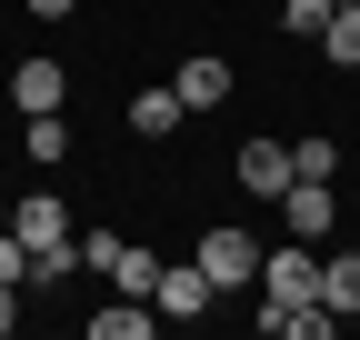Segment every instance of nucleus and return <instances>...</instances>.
Wrapping results in <instances>:
<instances>
[{"mask_svg": "<svg viewBox=\"0 0 360 340\" xmlns=\"http://www.w3.org/2000/svg\"><path fill=\"white\" fill-rule=\"evenodd\" d=\"M260 290H270V310H300V301H321V261H310V240L270 250V261H260Z\"/></svg>", "mask_w": 360, "mask_h": 340, "instance_id": "nucleus-1", "label": "nucleus"}, {"mask_svg": "<svg viewBox=\"0 0 360 340\" xmlns=\"http://www.w3.org/2000/svg\"><path fill=\"white\" fill-rule=\"evenodd\" d=\"M191 261L210 270V290H240V280H260V240H250V230H200Z\"/></svg>", "mask_w": 360, "mask_h": 340, "instance_id": "nucleus-2", "label": "nucleus"}, {"mask_svg": "<svg viewBox=\"0 0 360 340\" xmlns=\"http://www.w3.org/2000/svg\"><path fill=\"white\" fill-rule=\"evenodd\" d=\"M210 301H220V290H210L200 261H160V280H150V310H160V320H200Z\"/></svg>", "mask_w": 360, "mask_h": 340, "instance_id": "nucleus-3", "label": "nucleus"}, {"mask_svg": "<svg viewBox=\"0 0 360 340\" xmlns=\"http://www.w3.org/2000/svg\"><path fill=\"white\" fill-rule=\"evenodd\" d=\"M281 221H290V240H330V221H340V181H290V190H281Z\"/></svg>", "mask_w": 360, "mask_h": 340, "instance_id": "nucleus-4", "label": "nucleus"}, {"mask_svg": "<svg viewBox=\"0 0 360 340\" xmlns=\"http://www.w3.org/2000/svg\"><path fill=\"white\" fill-rule=\"evenodd\" d=\"M231 170H240V190H250V200H281V190H290V140H240Z\"/></svg>", "mask_w": 360, "mask_h": 340, "instance_id": "nucleus-5", "label": "nucleus"}, {"mask_svg": "<svg viewBox=\"0 0 360 340\" xmlns=\"http://www.w3.org/2000/svg\"><path fill=\"white\" fill-rule=\"evenodd\" d=\"M170 91H180V110H220L231 100V60H180Z\"/></svg>", "mask_w": 360, "mask_h": 340, "instance_id": "nucleus-6", "label": "nucleus"}, {"mask_svg": "<svg viewBox=\"0 0 360 340\" xmlns=\"http://www.w3.org/2000/svg\"><path fill=\"white\" fill-rule=\"evenodd\" d=\"M11 230H20V240H30V250H51V240H70V210H60V200H51V190H30V200H20V210H11Z\"/></svg>", "mask_w": 360, "mask_h": 340, "instance_id": "nucleus-7", "label": "nucleus"}, {"mask_svg": "<svg viewBox=\"0 0 360 340\" xmlns=\"http://www.w3.org/2000/svg\"><path fill=\"white\" fill-rule=\"evenodd\" d=\"M60 91H70V80H60V60H20V70H11L20 120H30V110H60Z\"/></svg>", "mask_w": 360, "mask_h": 340, "instance_id": "nucleus-8", "label": "nucleus"}, {"mask_svg": "<svg viewBox=\"0 0 360 340\" xmlns=\"http://www.w3.org/2000/svg\"><path fill=\"white\" fill-rule=\"evenodd\" d=\"M150 330H160V310L130 290H120V310H90V340H150Z\"/></svg>", "mask_w": 360, "mask_h": 340, "instance_id": "nucleus-9", "label": "nucleus"}, {"mask_svg": "<svg viewBox=\"0 0 360 340\" xmlns=\"http://www.w3.org/2000/svg\"><path fill=\"white\" fill-rule=\"evenodd\" d=\"M180 120H191V110H180V91H141V100H130V131H141V140H170Z\"/></svg>", "mask_w": 360, "mask_h": 340, "instance_id": "nucleus-10", "label": "nucleus"}, {"mask_svg": "<svg viewBox=\"0 0 360 340\" xmlns=\"http://www.w3.org/2000/svg\"><path fill=\"white\" fill-rule=\"evenodd\" d=\"M20 150H30V160H70V120H60V110H30V120H20Z\"/></svg>", "mask_w": 360, "mask_h": 340, "instance_id": "nucleus-11", "label": "nucleus"}, {"mask_svg": "<svg viewBox=\"0 0 360 340\" xmlns=\"http://www.w3.org/2000/svg\"><path fill=\"white\" fill-rule=\"evenodd\" d=\"M321 301L330 310H360V250H330V261H321Z\"/></svg>", "mask_w": 360, "mask_h": 340, "instance_id": "nucleus-12", "label": "nucleus"}, {"mask_svg": "<svg viewBox=\"0 0 360 340\" xmlns=\"http://www.w3.org/2000/svg\"><path fill=\"white\" fill-rule=\"evenodd\" d=\"M321 51H330V70H350V60H360V0H340V11H330Z\"/></svg>", "mask_w": 360, "mask_h": 340, "instance_id": "nucleus-13", "label": "nucleus"}, {"mask_svg": "<svg viewBox=\"0 0 360 340\" xmlns=\"http://www.w3.org/2000/svg\"><path fill=\"white\" fill-rule=\"evenodd\" d=\"M150 280H160V261H150V250H130V240H120V261H110V290H130V301H150Z\"/></svg>", "mask_w": 360, "mask_h": 340, "instance_id": "nucleus-14", "label": "nucleus"}, {"mask_svg": "<svg viewBox=\"0 0 360 340\" xmlns=\"http://www.w3.org/2000/svg\"><path fill=\"white\" fill-rule=\"evenodd\" d=\"M290 181H340V140H290Z\"/></svg>", "mask_w": 360, "mask_h": 340, "instance_id": "nucleus-15", "label": "nucleus"}, {"mask_svg": "<svg viewBox=\"0 0 360 340\" xmlns=\"http://www.w3.org/2000/svg\"><path fill=\"white\" fill-rule=\"evenodd\" d=\"M80 270V240H51V250H30V290H51V280H70Z\"/></svg>", "mask_w": 360, "mask_h": 340, "instance_id": "nucleus-16", "label": "nucleus"}, {"mask_svg": "<svg viewBox=\"0 0 360 340\" xmlns=\"http://www.w3.org/2000/svg\"><path fill=\"white\" fill-rule=\"evenodd\" d=\"M281 30H290V40H321V30H330V0H281Z\"/></svg>", "mask_w": 360, "mask_h": 340, "instance_id": "nucleus-17", "label": "nucleus"}, {"mask_svg": "<svg viewBox=\"0 0 360 340\" xmlns=\"http://www.w3.org/2000/svg\"><path fill=\"white\" fill-rule=\"evenodd\" d=\"M11 330H20V290L0 280V340H11Z\"/></svg>", "mask_w": 360, "mask_h": 340, "instance_id": "nucleus-18", "label": "nucleus"}, {"mask_svg": "<svg viewBox=\"0 0 360 340\" xmlns=\"http://www.w3.org/2000/svg\"><path fill=\"white\" fill-rule=\"evenodd\" d=\"M30 11H40V20H70V11H80V0H30Z\"/></svg>", "mask_w": 360, "mask_h": 340, "instance_id": "nucleus-19", "label": "nucleus"}, {"mask_svg": "<svg viewBox=\"0 0 360 340\" xmlns=\"http://www.w3.org/2000/svg\"><path fill=\"white\" fill-rule=\"evenodd\" d=\"M0 221H11V210H0Z\"/></svg>", "mask_w": 360, "mask_h": 340, "instance_id": "nucleus-20", "label": "nucleus"}, {"mask_svg": "<svg viewBox=\"0 0 360 340\" xmlns=\"http://www.w3.org/2000/svg\"><path fill=\"white\" fill-rule=\"evenodd\" d=\"M330 11H340V0H330Z\"/></svg>", "mask_w": 360, "mask_h": 340, "instance_id": "nucleus-21", "label": "nucleus"}]
</instances>
